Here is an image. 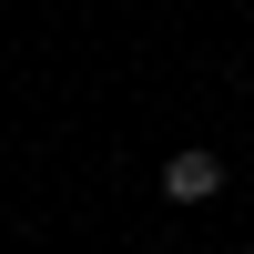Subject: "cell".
<instances>
[{
  "instance_id": "obj_1",
  "label": "cell",
  "mask_w": 254,
  "mask_h": 254,
  "mask_svg": "<svg viewBox=\"0 0 254 254\" xmlns=\"http://www.w3.org/2000/svg\"><path fill=\"white\" fill-rule=\"evenodd\" d=\"M163 193H173V203H214L224 193V153H173V163H163Z\"/></svg>"
}]
</instances>
